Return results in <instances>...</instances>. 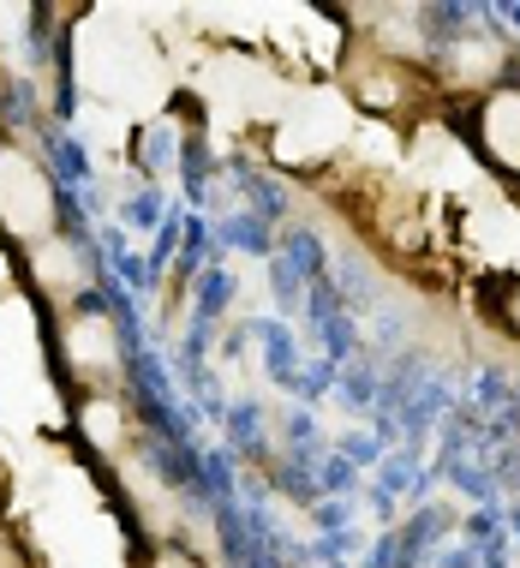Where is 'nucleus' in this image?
<instances>
[{"label":"nucleus","instance_id":"39448f33","mask_svg":"<svg viewBox=\"0 0 520 568\" xmlns=\"http://www.w3.org/2000/svg\"><path fill=\"white\" fill-rule=\"evenodd\" d=\"M30 282L42 287V294H49L60 312H67V300H79L84 294V257H79V245L72 240H42V245H30Z\"/></svg>","mask_w":520,"mask_h":568},{"label":"nucleus","instance_id":"20e7f679","mask_svg":"<svg viewBox=\"0 0 520 568\" xmlns=\"http://www.w3.org/2000/svg\"><path fill=\"white\" fill-rule=\"evenodd\" d=\"M467 132H472V150H479L497 174L520 180V79L497 84L491 97L472 102V109H467Z\"/></svg>","mask_w":520,"mask_h":568},{"label":"nucleus","instance_id":"423d86ee","mask_svg":"<svg viewBox=\"0 0 520 568\" xmlns=\"http://www.w3.org/2000/svg\"><path fill=\"white\" fill-rule=\"evenodd\" d=\"M79 432L96 443L102 455H126V419H120L114 395H84L79 402Z\"/></svg>","mask_w":520,"mask_h":568},{"label":"nucleus","instance_id":"f257e3e1","mask_svg":"<svg viewBox=\"0 0 520 568\" xmlns=\"http://www.w3.org/2000/svg\"><path fill=\"white\" fill-rule=\"evenodd\" d=\"M354 144V102L335 84H312L287 97L282 120H275V156L294 168H324Z\"/></svg>","mask_w":520,"mask_h":568},{"label":"nucleus","instance_id":"f03ea898","mask_svg":"<svg viewBox=\"0 0 520 568\" xmlns=\"http://www.w3.org/2000/svg\"><path fill=\"white\" fill-rule=\"evenodd\" d=\"M0 227L24 252L54 240V180L19 138H0Z\"/></svg>","mask_w":520,"mask_h":568},{"label":"nucleus","instance_id":"7ed1b4c3","mask_svg":"<svg viewBox=\"0 0 520 568\" xmlns=\"http://www.w3.org/2000/svg\"><path fill=\"white\" fill-rule=\"evenodd\" d=\"M60 365L67 377H79L90 395H109V383L120 377V335H114V317L102 312H60Z\"/></svg>","mask_w":520,"mask_h":568},{"label":"nucleus","instance_id":"0eeeda50","mask_svg":"<svg viewBox=\"0 0 520 568\" xmlns=\"http://www.w3.org/2000/svg\"><path fill=\"white\" fill-rule=\"evenodd\" d=\"M497 324L509 335H520V275H509V282L497 287Z\"/></svg>","mask_w":520,"mask_h":568}]
</instances>
